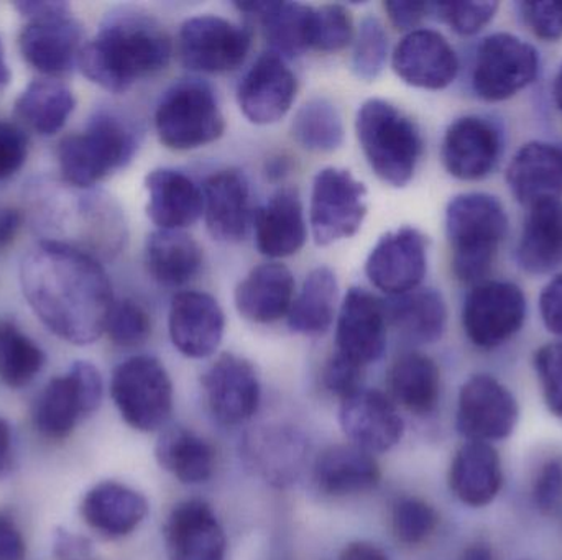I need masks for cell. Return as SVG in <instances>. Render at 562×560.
<instances>
[{"label": "cell", "instance_id": "44dd1931", "mask_svg": "<svg viewBox=\"0 0 562 560\" xmlns=\"http://www.w3.org/2000/svg\"><path fill=\"white\" fill-rule=\"evenodd\" d=\"M396 76L413 88L439 91L448 88L459 71L451 43L435 30H412L396 45L392 58Z\"/></svg>", "mask_w": 562, "mask_h": 560}, {"label": "cell", "instance_id": "e575fe53", "mask_svg": "<svg viewBox=\"0 0 562 560\" xmlns=\"http://www.w3.org/2000/svg\"><path fill=\"white\" fill-rule=\"evenodd\" d=\"M386 321L415 344H432L445 334L448 309L436 289H415L406 295L392 296L385 305Z\"/></svg>", "mask_w": 562, "mask_h": 560}, {"label": "cell", "instance_id": "277c9868", "mask_svg": "<svg viewBox=\"0 0 562 560\" xmlns=\"http://www.w3.org/2000/svg\"><path fill=\"white\" fill-rule=\"evenodd\" d=\"M508 232V217L491 194L456 196L446 209V233L452 250V272L462 283H479L494 263Z\"/></svg>", "mask_w": 562, "mask_h": 560}, {"label": "cell", "instance_id": "ba28073f", "mask_svg": "<svg viewBox=\"0 0 562 560\" xmlns=\"http://www.w3.org/2000/svg\"><path fill=\"white\" fill-rule=\"evenodd\" d=\"M104 397L101 372L91 362L78 361L61 377H55L33 403L32 421L40 436L65 441L79 421L92 416Z\"/></svg>", "mask_w": 562, "mask_h": 560}, {"label": "cell", "instance_id": "d6a6232c", "mask_svg": "<svg viewBox=\"0 0 562 560\" xmlns=\"http://www.w3.org/2000/svg\"><path fill=\"white\" fill-rule=\"evenodd\" d=\"M237 9L260 20L273 53L281 58H293L313 48V7L297 2H249L237 3Z\"/></svg>", "mask_w": 562, "mask_h": 560}, {"label": "cell", "instance_id": "ac0fdd59", "mask_svg": "<svg viewBox=\"0 0 562 560\" xmlns=\"http://www.w3.org/2000/svg\"><path fill=\"white\" fill-rule=\"evenodd\" d=\"M337 352L360 367L382 357L386 345L385 302L363 288H350L340 306Z\"/></svg>", "mask_w": 562, "mask_h": 560}, {"label": "cell", "instance_id": "f546056e", "mask_svg": "<svg viewBox=\"0 0 562 560\" xmlns=\"http://www.w3.org/2000/svg\"><path fill=\"white\" fill-rule=\"evenodd\" d=\"M293 295L294 279L290 270L281 263H263L237 286V311L257 324H270L288 316Z\"/></svg>", "mask_w": 562, "mask_h": 560}, {"label": "cell", "instance_id": "ffe728a7", "mask_svg": "<svg viewBox=\"0 0 562 560\" xmlns=\"http://www.w3.org/2000/svg\"><path fill=\"white\" fill-rule=\"evenodd\" d=\"M203 387L211 411L223 424L244 423L259 410V377L246 358L221 355L204 374Z\"/></svg>", "mask_w": 562, "mask_h": 560}, {"label": "cell", "instance_id": "8992f818", "mask_svg": "<svg viewBox=\"0 0 562 560\" xmlns=\"http://www.w3.org/2000/svg\"><path fill=\"white\" fill-rule=\"evenodd\" d=\"M137 150L134 128L112 112H99L81 134L68 135L58 147L63 181L91 190L109 174L124 168Z\"/></svg>", "mask_w": 562, "mask_h": 560}, {"label": "cell", "instance_id": "4dcf8cb0", "mask_svg": "<svg viewBox=\"0 0 562 560\" xmlns=\"http://www.w3.org/2000/svg\"><path fill=\"white\" fill-rule=\"evenodd\" d=\"M306 222L296 191L281 190L256 214V242L260 253L284 259L303 249Z\"/></svg>", "mask_w": 562, "mask_h": 560}, {"label": "cell", "instance_id": "6da1fadb", "mask_svg": "<svg viewBox=\"0 0 562 560\" xmlns=\"http://www.w3.org/2000/svg\"><path fill=\"white\" fill-rule=\"evenodd\" d=\"M20 286L36 318L61 341L89 345L104 334L114 295L89 253L40 240L20 263Z\"/></svg>", "mask_w": 562, "mask_h": 560}, {"label": "cell", "instance_id": "9a60e30c", "mask_svg": "<svg viewBox=\"0 0 562 560\" xmlns=\"http://www.w3.org/2000/svg\"><path fill=\"white\" fill-rule=\"evenodd\" d=\"M428 270V242L419 230L402 227L385 233L370 252L366 275L380 292L406 295L422 285Z\"/></svg>", "mask_w": 562, "mask_h": 560}, {"label": "cell", "instance_id": "11a10c76", "mask_svg": "<svg viewBox=\"0 0 562 560\" xmlns=\"http://www.w3.org/2000/svg\"><path fill=\"white\" fill-rule=\"evenodd\" d=\"M0 560H26L25 538L7 512H0Z\"/></svg>", "mask_w": 562, "mask_h": 560}, {"label": "cell", "instance_id": "c3c4849f", "mask_svg": "<svg viewBox=\"0 0 562 560\" xmlns=\"http://www.w3.org/2000/svg\"><path fill=\"white\" fill-rule=\"evenodd\" d=\"M535 368L548 408L554 416L562 420V342L538 348L535 354Z\"/></svg>", "mask_w": 562, "mask_h": 560}, {"label": "cell", "instance_id": "94428289", "mask_svg": "<svg viewBox=\"0 0 562 560\" xmlns=\"http://www.w3.org/2000/svg\"><path fill=\"white\" fill-rule=\"evenodd\" d=\"M339 560H389L376 546L369 542H352L344 549Z\"/></svg>", "mask_w": 562, "mask_h": 560}, {"label": "cell", "instance_id": "7dc6e473", "mask_svg": "<svg viewBox=\"0 0 562 560\" xmlns=\"http://www.w3.org/2000/svg\"><path fill=\"white\" fill-rule=\"evenodd\" d=\"M497 2H442L431 3L442 22L448 23L459 35H475L481 32L497 13Z\"/></svg>", "mask_w": 562, "mask_h": 560}, {"label": "cell", "instance_id": "681fc988", "mask_svg": "<svg viewBox=\"0 0 562 560\" xmlns=\"http://www.w3.org/2000/svg\"><path fill=\"white\" fill-rule=\"evenodd\" d=\"M521 16L531 32L547 42H557L562 36V2H521Z\"/></svg>", "mask_w": 562, "mask_h": 560}, {"label": "cell", "instance_id": "8fae6325", "mask_svg": "<svg viewBox=\"0 0 562 560\" xmlns=\"http://www.w3.org/2000/svg\"><path fill=\"white\" fill-rule=\"evenodd\" d=\"M538 72L540 55L535 46L510 33H495L479 45L472 85L484 101H505L528 88Z\"/></svg>", "mask_w": 562, "mask_h": 560}, {"label": "cell", "instance_id": "603a6c76", "mask_svg": "<svg viewBox=\"0 0 562 560\" xmlns=\"http://www.w3.org/2000/svg\"><path fill=\"white\" fill-rule=\"evenodd\" d=\"M170 338L175 347L190 358H206L220 347L226 318L220 302L206 293H178L171 301Z\"/></svg>", "mask_w": 562, "mask_h": 560}, {"label": "cell", "instance_id": "9f6ffc18", "mask_svg": "<svg viewBox=\"0 0 562 560\" xmlns=\"http://www.w3.org/2000/svg\"><path fill=\"white\" fill-rule=\"evenodd\" d=\"M393 25L400 30H412L431 12V3L425 2H385Z\"/></svg>", "mask_w": 562, "mask_h": 560}, {"label": "cell", "instance_id": "7a4b0ae2", "mask_svg": "<svg viewBox=\"0 0 562 560\" xmlns=\"http://www.w3.org/2000/svg\"><path fill=\"white\" fill-rule=\"evenodd\" d=\"M173 53L170 36L157 20L137 10L111 13L79 56L82 75L111 92L167 68Z\"/></svg>", "mask_w": 562, "mask_h": 560}, {"label": "cell", "instance_id": "e0dca14e", "mask_svg": "<svg viewBox=\"0 0 562 560\" xmlns=\"http://www.w3.org/2000/svg\"><path fill=\"white\" fill-rule=\"evenodd\" d=\"M504 132L491 118L465 115L449 125L441 158L449 174L462 181L488 176L504 153Z\"/></svg>", "mask_w": 562, "mask_h": 560}, {"label": "cell", "instance_id": "5b68a950", "mask_svg": "<svg viewBox=\"0 0 562 560\" xmlns=\"http://www.w3.org/2000/svg\"><path fill=\"white\" fill-rule=\"evenodd\" d=\"M356 130L370 168L383 183L403 187L413 180L423 140L405 112L383 99H369L357 112Z\"/></svg>", "mask_w": 562, "mask_h": 560}, {"label": "cell", "instance_id": "83f0119b", "mask_svg": "<svg viewBox=\"0 0 562 560\" xmlns=\"http://www.w3.org/2000/svg\"><path fill=\"white\" fill-rule=\"evenodd\" d=\"M147 214L160 230L193 226L203 214V190L177 170H155L145 180Z\"/></svg>", "mask_w": 562, "mask_h": 560}, {"label": "cell", "instance_id": "1f68e13d", "mask_svg": "<svg viewBox=\"0 0 562 560\" xmlns=\"http://www.w3.org/2000/svg\"><path fill=\"white\" fill-rule=\"evenodd\" d=\"M517 262L530 275H548L562 266V201H547L530 207Z\"/></svg>", "mask_w": 562, "mask_h": 560}, {"label": "cell", "instance_id": "f907efd6", "mask_svg": "<svg viewBox=\"0 0 562 560\" xmlns=\"http://www.w3.org/2000/svg\"><path fill=\"white\" fill-rule=\"evenodd\" d=\"M29 138L19 125L0 121V181L15 176L26 161Z\"/></svg>", "mask_w": 562, "mask_h": 560}, {"label": "cell", "instance_id": "52a82bcc", "mask_svg": "<svg viewBox=\"0 0 562 560\" xmlns=\"http://www.w3.org/2000/svg\"><path fill=\"white\" fill-rule=\"evenodd\" d=\"M155 128L165 147L187 151L220 140L226 121L210 85L181 81L165 92L155 111Z\"/></svg>", "mask_w": 562, "mask_h": 560}, {"label": "cell", "instance_id": "816d5d0a", "mask_svg": "<svg viewBox=\"0 0 562 560\" xmlns=\"http://www.w3.org/2000/svg\"><path fill=\"white\" fill-rule=\"evenodd\" d=\"M363 367L340 355L339 352L327 361L323 372L324 387L340 400L362 388Z\"/></svg>", "mask_w": 562, "mask_h": 560}, {"label": "cell", "instance_id": "60d3db41", "mask_svg": "<svg viewBox=\"0 0 562 560\" xmlns=\"http://www.w3.org/2000/svg\"><path fill=\"white\" fill-rule=\"evenodd\" d=\"M46 364L43 348L12 319H0V384L20 390L32 384Z\"/></svg>", "mask_w": 562, "mask_h": 560}, {"label": "cell", "instance_id": "bcb514c9", "mask_svg": "<svg viewBox=\"0 0 562 560\" xmlns=\"http://www.w3.org/2000/svg\"><path fill=\"white\" fill-rule=\"evenodd\" d=\"M353 26L350 13L339 3L314 9L313 48L334 53L352 42Z\"/></svg>", "mask_w": 562, "mask_h": 560}, {"label": "cell", "instance_id": "d4e9b609", "mask_svg": "<svg viewBox=\"0 0 562 560\" xmlns=\"http://www.w3.org/2000/svg\"><path fill=\"white\" fill-rule=\"evenodd\" d=\"M203 214L207 230L224 243L240 242L249 230L250 186L239 170L211 174L203 187Z\"/></svg>", "mask_w": 562, "mask_h": 560}, {"label": "cell", "instance_id": "be15d7a7", "mask_svg": "<svg viewBox=\"0 0 562 560\" xmlns=\"http://www.w3.org/2000/svg\"><path fill=\"white\" fill-rule=\"evenodd\" d=\"M10 78H12V75H10L9 65L5 61V53H3L2 39H0V88L9 84Z\"/></svg>", "mask_w": 562, "mask_h": 560}, {"label": "cell", "instance_id": "680465c9", "mask_svg": "<svg viewBox=\"0 0 562 560\" xmlns=\"http://www.w3.org/2000/svg\"><path fill=\"white\" fill-rule=\"evenodd\" d=\"M13 467V443L10 424L0 416V480L9 476Z\"/></svg>", "mask_w": 562, "mask_h": 560}, {"label": "cell", "instance_id": "ee69618b", "mask_svg": "<svg viewBox=\"0 0 562 560\" xmlns=\"http://www.w3.org/2000/svg\"><path fill=\"white\" fill-rule=\"evenodd\" d=\"M392 526L403 545H422L435 533L438 513L423 500L403 499L393 506Z\"/></svg>", "mask_w": 562, "mask_h": 560}, {"label": "cell", "instance_id": "b9f144b4", "mask_svg": "<svg viewBox=\"0 0 562 560\" xmlns=\"http://www.w3.org/2000/svg\"><path fill=\"white\" fill-rule=\"evenodd\" d=\"M291 130L304 150L317 153L337 150L344 141L342 117L329 99L314 98L301 105Z\"/></svg>", "mask_w": 562, "mask_h": 560}, {"label": "cell", "instance_id": "6125c7cd", "mask_svg": "<svg viewBox=\"0 0 562 560\" xmlns=\"http://www.w3.org/2000/svg\"><path fill=\"white\" fill-rule=\"evenodd\" d=\"M461 560H494L491 546L485 542H474L462 552Z\"/></svg>", "mask_w": 562, "mask_h": 560}, {"label": "cell", "instance_id": "5bb4252c", "mask_svg": "<svg viewBox=\"0 0 562 560\" xmlns=\"http://www.w3.org/2000/svg\"><path fill=\"white\" fill-rule=\"evenodd\" d=\"M520 420L517 398L491 375H474L459 393L458 430L469 441L495 443L514 434Z\"/></svg>", "mask_w": 562, "mask_h": 560}, {"label": "cell", "instance_id": "d6986e66", "mask_svg": "<svg viewBox=\"0 0 562 560\" xmlns=\"http://www.w3.org/2000/svg\"><path fill=\"white\" fill-rule=\"evenodd\" d=\"M297 82L284 59L273 52L259 56L237 91L240 111L256 125L279 122L296 98Z\"/></svg>", "mask_w": 562, "mask_h": 560}, {"label": "cell", "instance_id": "74e56055", "mask_svg": "<svg viewBox=\"0 0 562 560\" xmlns=\"http://www.w3.org/2000/svg\"><path fill=\"white\" fill-rule=\"evenodd\" d=\"M76 107L71 89L58 79H35L15 102L20 121L43 137L58 134Z\"/></svg>", "mask_w": 562, "mask_h": 560}, {"label": "cell", "instance_id": "4316f807", "mask_svg": "<svg viewBox=\"0 0 562 560\" xmlns=\"http://www.w3.org/2000/svg\"><path fill=\"white\" fill-rule=\"evenodd\" d=\"M148 515L142 493L124 483L105 482L92 487L81 502V516L92 532L117 539L131 535Z\"/></svg>", "mask_w": 562, "mask_h": 560}, {"label": "cell", "instance_id": "4fadbf2b", "mask_svg": "<svg viewBox=\"0 0 562 560\" xmlns=\"http://www.w3.org/2000/svg\"><path fill=\"white\" fill-rule=\"evenodd\" d=\"M252 33L223 16H191L181 25L178 53L187 68L200 72H226L246 61Z\"/></svg>", "mask_w": 562, "mask_h": 560}, {"label": "cell", "instance_id": "d590c367", "mask_svg": "<svg viewBox=\"0 0 562 560\" xmlns=\"http://www.w3.org/2000/svg\"><path fill=\"white\" fill-rule=\"evenodd\" d=\"M145 263L155 282L165 286H183L200 273L203 249L181 230L151 233L145 249Z\"/></svg>", "mask_w": 562, "mask_h": 560}, {"label": "cell", "instance_id": "db71d44e", "mask_svg": "<svg viewBox=\"0 0 562 560\" xmlns=\"http://www.w3.org/2000/svg\"><path fill=\"white\" fill-rule=\"evenodd\" d=\"M540 311L548 331L562 339V273L541 292Z\"/></svg>", "mask_w": 562, "mask_h": 560}, {"label": "cell", "instance_id": "f6af8a7d", "mask_svg": "<svg viewBox=\"0 0 562 560\" xmlns=\"http://www.w3.org/2000/svg\"><path fill=\"white\" fill-rule=\"evenodd\" d=\"M105 332L119 347H137L150 335V318L137 302L132 299H121V301H114L109 312Z\"/></svg>", "mask_w": 562, "mask_h": 560}, {"label": "cell", "instance_id": "7bdbcfd3", "mask_svg": "<svg viewBox=\"0 0 562 560\" xmlns=\"http://www.w3.org/2000/svg\"><path fill=\"white\" fill-rule=\"evenodd\" d=\"M389 56V35L376 16L369 15L360 23L352 52V71L363 81L379 78Z\"/></svg>", "mask_w": 562, "mask_h": 560}, {"label": "cell", "instance_id": "3957f363", "mask_svg": "<svg viewBox=\"0 0 562 560\" xmlns=\"http://www.w3.org/2000/svg\"><path fill=\"white\" fill-rule=\"evenodd\" d=\"M29 201L33 226L46 242L72 247L98 260L115 255L124 245V216L108 194L66 183H36Z\"/></svg>", "mask_w": 562, "mask_h": 560}, {"label": "cell", "instance_id": "6f0895ef", "mask_svg": "<svg viewBox=\"0 0 562 560\" xmlns=\"http://www.w3.org/2000/svg\"><path fill=\"white\" fill-rule=\"evenodd\" d=\"M20 15L25 16L26 20L43 19V16L55 15V13L66 12L71 10L68 2H42V0H33V2H16L13 3Z\"/></svg>", "mask_w": 562, "mask_h": 560}, {"label": "cell", "instance_id": "f1b7e54d", "mask_svg": "<svg viewBox=\"0 0 562 560\" xmlns=\"http://www.w3.org/2000/svg\"><path fill=\"white\" fill-rule=\"evenodd\" d=\"M449 485L456 499L471 508L491 505L504 485L501 456L492 444L468 441L452 460Z\"/></svg>", "mask_w": 562, "mask_h": 560}, {"label": "cell", "instance_id": "7402d4cb", "mask_svg": "<svg viewBox=\"0 0 562 560\" xmlns=\"http://www.w3.org/2000/svg\"><path fill=\"white\" fill-rule=\"evenodd\" d=\"M339 423L347 437L367 453H385L402 441L405 424L395 404L379 390L360 388L344 398Z\"/></svg>", "mask_w": 562, "mask_h": 560}, {"label": "cell", "instance_id": "f5cc1de1", "mask_svg": "<svg viewBox=\"0 0 562 560\" xmlns=\"http://www.w3.org/2000/svg\"><path fill=\"white\" fill-rule=\"evenodd\" d=\"M533 502L543 513H554L562 505V462L560 459L543 464L533 485Z\"/></svg>", "mask_w": 562, "mask_h": 560}, {"label": "cell", "instance_id": "f35d334b", "mask_svg": "<svg viewBox=\"0 0 562 560\" xmlns=\"http://www.w3.org/2000/svg\"><path fill=\"white\" fill-rule=\"evenodd\" d=\"M441 375L428 355L408 352L396 358L390 370V388L402 407L418 416L435 411L439 400Z\"/></svg>", "mask_w": 562, "mask_h": 560}, {"label": "cell", "instance_id": "ab89813d", "mask_svg": "<svg viewBox=\"0 0 562 560\" xmlns=\"http://www.w3.org/2000/svg\"><path fill=\"white\" fill-rule=\"evenodd\" d=\"M336 302V275L326 266L313 270L304 279L300 295L291 305L288 325L297 334H326L334 321Z\"/></svg>", "mask_w": 562, "mask_h": 560}, {"label": "cell", "instance_id": "7c38bea8", "mask_svg": "<svg viewBox=\"0 0 562 560\" xmlns=\"http://www.w3.org/2000/svg\"><path fill=\"white\" fill-rule=\"evenodd\" d=\"M527 319V298L520 286L508 282L479 283L464 302L462 324L469 341L479 348L501 347Z\"/></svg>", "mask_w": 562, "mask_h": 560}, {"label": "cell", "instance_id": "91938a15", "mask_svg": "<svg viewBox=\"0 0 562 560\" xmlns=\"http://www.w3.org/2000/svg\"><path fill=\"white\" fill-rule=\"evenodd\" d=\"M22 227V214L16 209H3L0 213V249H5L15 240Z\"/></svg>", "mask_w": 562, "mask_h": 560}, {"label": "cell", "instance_id": "484cf974", "mask_svg": "<svg viewBox=\"0 0 562 560\" xmlns=\"http://www.w3.org/2000/svg\"><path fill=\"white\" fill-rule=\"evenodd\" d=\"M507 183L518 203L533 207L562 196V147L547 141L524 145L508 164Z\"/></svg>", "mask_w": 562, "mask_h": 560}, {"label": "cell", "instance_id": "2e32d148", "mask_svg": "<svg viewBox=\"0 0 562 560\" xmlns=\"http://www.w3.org/2000/svg\"><path fill=\"white\" fill-rule=\"evenodd\" d=\"M23 59L46 76H61L78 66L85 48V26L71 10L29 20L19 38Z\"/></svg>", "mask_w": 562, "mask_h": 560}, {"label": "cell", "instance_id": "cb8c5ba5", "mask_svg": "<svg viewBox=\"0 0 562 560\" xmlns=\"http://www.w3.org/2000/svg\"><path fill=\"white\" fill-rule=\"evenodd\" d=\"M170 560H224L227 539L210 505L201 500L180 503L165 525Z\"/></svg>", "mask_w": 562, "mask_h": 560}, {"label": "cell", "instance_id": "9c48e42d", "mask_svg": "<svg viewBox=\"0 0 562 560\" xmlns=\"http://www.w3.org/2000/svg\"><path fill=\"white\" fill-rule=\"evenodd\" d=\"M111 395L122 420L142 433H154L170 420L173 385L158 358L137 355L115 367Z\"/></svg>", "mask_w": 562, "mask_h": 560}, {"label": "cell", "instance_id": "8d00e7d4", "mask_svg": "<svg viewBox=\"0 0 562 560\" xmlns=\"http://www.w3.org/2000/svg\"><path fill=\"white\" fill-rule=\"evenodd\" d=\"M155 456L167 472L187 485L207 482L216 467L213 446L187 427L165 431L155 447Z\"/></svg>", "mask_w": 562, "mask_h": 560}, {"label": "cell", "instance_id": "836d02e7", "mask_svg": "<svg viewBox=\"0 0 562 560\" xmlns=\"http://www.w3.org/2000/svg\"><path fill=\"white\" fill-rule=\"evenodd\" d=\"M314 479L327 495H357L379 485L380 469L370 453L360 447L333 446L317 459Z\"/></svg>", "mask_w": 562, "mask_h": 560}, {"label": "cell", "instance_id": "e7e4bbea", "mask_svg": "<svg viewBox=\"0 0 562 560\" xmlns=\"http://www.w3.org/2000/svg\"><path fill=\"white\" fill-rule=\"evenodd\" d=\"M553 95L558 107H560V111L562 112V62L560 69H558L557 78H554Z\"/></svg>", "mask_w": 562, "mask_h": 560}, {"label": "cell", "instance_id": "30bf717a", "mask_svg": "<svg viewBox=\"0 0 562 560\" xmlns=\"http://www.w3.org/2000/svg\"><path fill=\"white\" fill-rule=\"evenodd\" d=\"M367 216V190L352 173L324 168L311 191L310 222L317 245H330L359 232Z\"/></svg>", "mask_w": 562, "mask_h": 560}]
</instances>
